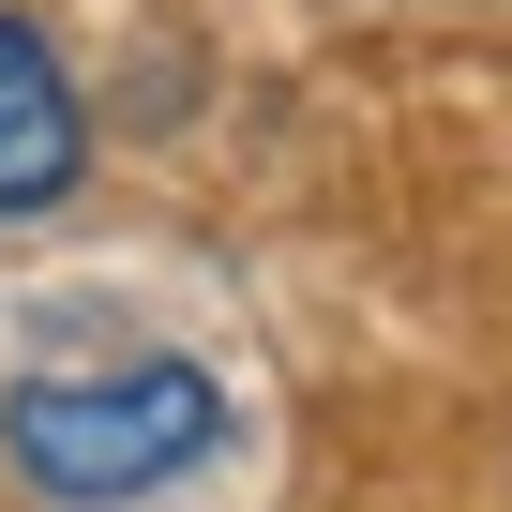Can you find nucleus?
Returning <instances> with one entry per match:
<instances>
[{
  "instance_id": "nucleus-1",
  "label": "nucleus",
  "mask_w": 512,
  "mask_h": 512,
  "mask_svg": "<svg viewBox=\"0 0 512 512\" xmlns=\"http://www.w3.org/2000/svg\"><path fill=\"white\" fill-rule=\"evenodd\" d=\"M0 452L61 512H136L166 482H196L226 452V377L196 347H136V362H31L0 392Z\"/></svg>"
},
{
  "instance_id": "nucleus-2",
  "label": "nucleus",
  "mask_w": 512,
  "mask_h": 512,
  "mask_svg": "<svg viewBox=\"0 0 512 512\" xmlns=\"http://www.w3.org/2000/svg\"><path fill=\"white\" fill-rule=\"evenodd\" d=\"M76 181H91V106H76V76L31 16H0V226L61 211Z\"/></svg>"
}]
</instances>
